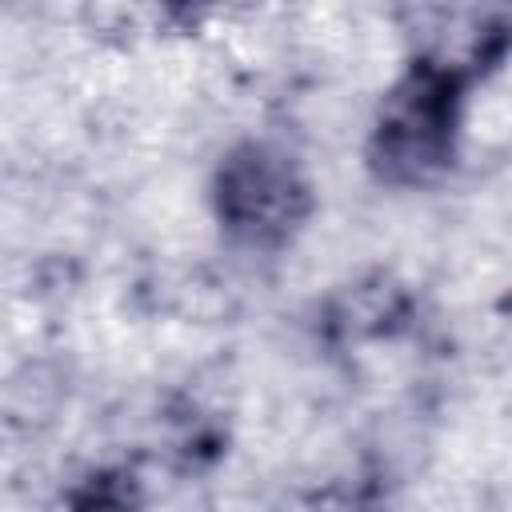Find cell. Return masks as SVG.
<instances>
[{
  "label": "cell",
  "mask_w": 512,
  "mask_h": 512,
  "mask_svg": "<svg viewBox=\"0 0 512 512\" xmlns=\"http://www.w3.org/2000/svg\"><path fill=\"white\" fill-rule=\"evenodd\" d=\"M456 76L440 64L412 68L380 104L372 164L392 184H428L452 156Z\"/></svg>",
  "instance_id": "6da1fadb"
},
{
  "label": "cell",
  "mask_w": 512,
  "mask_h": 512,
  "mask_svg": "<svg viewBox=\"0 0 512 512\" xmlns=\"http://www.w3.org/2000/svg\"><path fill=\"white\" fill-rule=\"evenodd\" d=\"M216 204L220 220L236 236L272 244L284 240L308 212V184L284 152L268 144H244L224 160L216 176Z\"/></svg>",
  "instance_id": "7a4b0ae2"
}]
</instances>
